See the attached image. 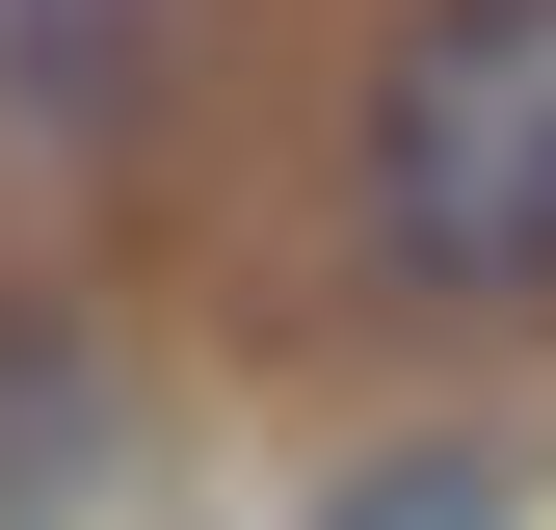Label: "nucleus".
Returning a JSON list of instances; mask_svg holds the SVG:
<instances>
[{"label":"nucleus","instance_id":"obj_1","mask_svg":"<svg viewBox=\"0 0 556 530\" xmlns=\"http://www.w3.org/2000/svg\"><path fill=\"white\" fill-rule=\"evenodd\" d=\"M344 213L425 318H556V0H425L371 53Z\"/></svg>","mask_w":556,"mask_h":530},{"label":"nucleus","instance_id":"obj_2","mask_svg":"<svg viewBox=\"0 0 556 530\" xmlns=\"http://www.w3.org/2000/svg\"><path fill=\"white\" fill-rule=\"evenodd\" d=\"M318 530H530V504H504V451H397V478H344Z\"/></svg>","mask_w":556,"mask_h":530}]
</instances>
